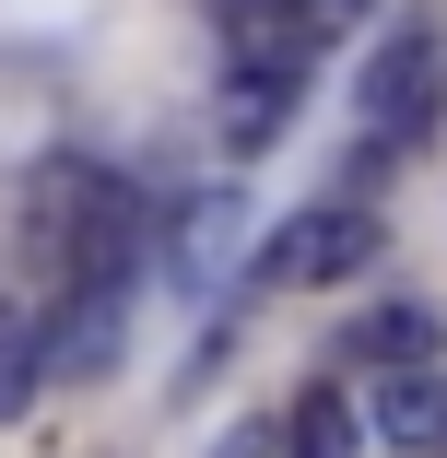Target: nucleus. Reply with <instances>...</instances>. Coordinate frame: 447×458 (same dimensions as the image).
<instances>
[{
  "instance_id": "f257e3e1",
  "label": "nucleus",
  "mask_w": 447,
  "mask_h": 458,
  "mask_svg": "<svg viewBox=\"0 0 447 458\" xmlns=\"http://www.w3.org/2000/svg\"><path fill=\"white\" fill-rule=\"evenodd\" d=\"M13 247H24V283L36 306L82 294V283H130V247H142V200L130 176L82 165V153H47L13 200Z\"/></svg>"
},
{
  "instance_id": "f03ea898",
  "label": "nucleus",
  "mask_w": 447,
  "mask_h": 458,
  "mask_svg": "<svg viewBox=\"0 0 447 458\" xmlns=\"http://www.w3.org/2000/svg\"><path fill=\"white\" fill-rule=\"evenodd\" d=\"M365 165H389L400 141H424L435 130V106H447V36L435 24H400L377 59H365Z\"/></svg>"
},
{
  "instance_id": "7ed1b4c3",
  "label": "nucleus",
  "mask_w": 447,
  "mask_h": 458,
  "mask_svg": "<svg viewBox=\"0 0 447 458\" xmlns=\"http://www.w3.org/2000/svg\"><path fill=\"white\" fill-rule=\"evenodd\" d=\"M365 259H377V212H365V200H318V212H295V224L271 235L259 283H295V294H318V283H353Z\"/></svg>"
},
{
  "instance_id": "20e7f679",
  "label": "nucleus",
  "mask_w": 447,
  "mask_h": 458,
  "mask_svg": "<svg viewBox=\"0 0 447 458\" xmlns=\"http://www.w3.org/2000/svg\"><path fill=\"white\" fill-rule=\"evenodd\" d=\"M212 36H224V71H259V82H306L330 13L318 0H212Z\"/></svg>"
},
{
  "instance_id": "39448f33",
  "label": "nucleus",
  "mask_w": 447,
  "mask_h": 458,
  "mask_svg": "<svg viewBox=\"0 0 447 458\" xmlns=\"http://www.w3.org/2000/svg\"><path fill=\"white\" fill-rule=\"evenodd\" d=\"M365 435H389V446H435V435H447V377H435V364H377Z\"/></svg>"
},
{
  "instance_id": "423d86ee",
  "label": "nucleus",
  "mask_w": 447,
  "mask_h": 458,
  "mask_svg": "<svg viewBox=\"0 0 447 458\" xmlns=\"http://www.w3.org/2000/svg\"><path fill=\"white\" fill-rule=\"evenodd\" d=\"M283 458H365V411H353L341 388H306V400H295V435H283Z\"/></svg>"
},
{
  "instance_id": "0eeeda50",
  "label": "nucleus",
  "mask_w": 447,
  "mask_h": 458,
  "mask_svg": "<svg viewBox=\"0 0 447 458\" xmlns=\"http://www.w3.org/2000/svg\"><path fill=\"white\" fill-rule=\"evenodd\" d=\"M47 388V318L36 306H0V423Z\"/></svg>"
},
{
  "instance_id": "6e6552de",
  "label": "nucleus",
  "mask_w": 447,
  "mask_h": 458,
  "mask_svg": "<svg viewBox=\"0 0 447 458\" xmlns=\"http://www.w3.org/2000/svg\"><path fill=\"white\" fill-rule=\"evenodd\" d=\"M353 352L365 364H435V318L424 306H377L365 329H353Z\"/></svg>"
},
{
  "instance_id": "1a4fd4ad",
  "label": "nucleus",
  "mask_w": 447,
  "mask_h": 458,
  "mask_svg": "<svg viewBox=\"0 0 447 458\" xmlns=\"http://www.w3.org/2000/svg\"><path fill=\"white\" fill-rule=\"evenodd\" d=\"M224 235H236V200H201L189 224H176V270H189V283H201V270H224Z\"/></svg>"
},
{
  "instance_id": "9d476101",
  "label": "nucleus",
  "mask_w": 447,
  "mask_h": 458,
  "mask_svg": "<svg viewBox=\"0 0 447 458\" xmlns=\"http://www.w3.org/2000/svg\"><path fill=\"white\" fill-rule=\"evenodd\" d=\"M318 13H330V24H365V13H377V0H318Z\"/></svg>"
}]
</instances>
